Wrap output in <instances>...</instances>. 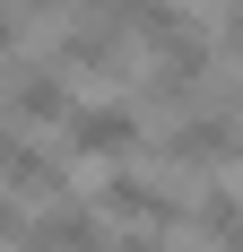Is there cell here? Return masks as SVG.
<instances>
[{"mask_svg": "<svg viewBox=\"0 0 243 252\" xmlns=\"http://www.w3.org/2000/svg\"><path fill=\"white\" fill-rule=\"evenodd\" d=\"M191 235L209 252H243V191H226V183H209L191 200Z\"/></svg>", "mask_w": 243, "mask_h": 252, "instance_id": "8992f818", "label": "cell"}, {"mask_svg": "<svg viewBox=\"0 0 243 252\" xmlns=\"http://www.w3.org/2000/svg\"><path fill=\"white\" fill-rule=\"evenodd\" d=\"M70 70L61 61H35V70H18V87H9V122H70Z\"/></svg>", "mask_w": 243, "mask_h": 252, "instance_id": "277c9868", "label": "cell"}, {"mask_svg": "<svg viewBox=\"0 0 243 252\" xmlns=\"http://www.w3.org/2000/svg\"><path fill=\"white\" fill-rule=\"evenodd\" d=\"M96 209H104V218H130V226H156V235H182V226H191V209L174 200L165 183H148V174H104Z\"/></svg>", "mask_w": 243, "mask_h": 252, "instance_id": "3957f363", "label": "cell"}, {"mask_svg": "<svg viewBox=\"0 0 243 252\" xmlns=\"http://www.w3.org/2000/svg\"><path fill=\"white\" fill-rule=\"evenodd\" d=\"M0 191H18V200H61V191H70V165H61V157L52 148H9L0 157Z\"/></svg>", "mask_w": 243, "mask_h": 252, "instance_id": "5b68a950", "label": "cell"}, {"mask_svg": "<svg viewBox=\"0 0 243 252\" xmlns=\"http://www.w3.org/2000/svg\"><path fill=\"white\" fill-rule=\"evenodd\" d=\"M130 148H139V104H70V122H61V157L122 165Z\"/></svg>", "mask_w": 243, "mask_h": 252, "instance_id": "6da1fadb", "label": "cell"}, {"mask_svg": "<svg viewBox=\"0 0 243 252\" xmlns=\"http://www.w3.org/2000/svg\"><path fill=\"white\" fill-rule=\"evenodd\" d=\"M217 52H235V61H243V9H226V18H217Z\"/></svg>", "mask_w": 243, "mask_h": 252, "instance_id": "ba28073f", "label": "cell"}, {"mask_svg": "<svg viewBox=\"0 0 243 252\" xmlns=\"http://www.w3.org/2000/svg\"><path fill=\"white\" fill-rule=\"evenodd\" d=\"M122 9H130V44H148V52H174L182 35H191L182 0H122Z\"/></svg>", "mask_w": 243, "mask_h": 252, "instance_id": "52a82bcc", "label": "cell"}, {"mask_svg": "<svg viewBox=\"0 0 243 252\" xmlns=\"http://www.w3.org/2000/svg\"><path fill=\"white\" fill-rule=\"evenodd\" d=\"M156 157H165V174H217L226 157H243V139L226 113H182V122H165Z\"/></svg>", "mask_w": 243, "mask_h": 252, "instance_id": "7a4b0ae2", "label": "cell"}]
</instances>
